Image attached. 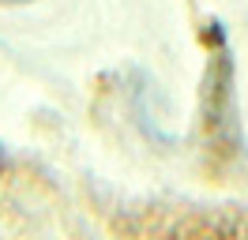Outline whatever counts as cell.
<instances>
[{"label": "cell", "mask_w": 248, "mask_h": 240, "mask_svg": "<svg viewBox=\"0 0 248 240\" xmlns=\"http://www.w3.org/2000/svg\"><path fill=\"white\" fill-rule=\"evenodd\" d=\"M0 4H23V0H0Z\"/></svg>", "instance_id": "1"}]
</instances>
